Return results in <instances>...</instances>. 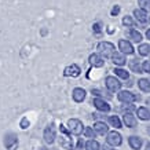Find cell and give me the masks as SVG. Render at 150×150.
<instances>
[{"label": "cell", "instance_id": "obj_11", "mask_svg": "<svg viewBox=\"0 0 150 150\" xmlns=\"http://www.w3.org/2000/svg\"><path fill=\"white\" fill-rule=\"evenodd\" d=\"M86 95H87L86 90H84V88H80V87H76V88L72 91L73 100L77 102V103H80V102H83V100L86 99Z\"/></svg>", "mask_w": 150, "mask_h": 150}, {"label": "cell", "instance_id": "obj_1", "mask_svg": "<svg viewBox=\"0 0 150 150\" xmlns=\"http://www.w3.org/2000/svg\"><path fill=\"white\" fill-rule=\"evenodd\" d=\"M98 51H99V54L102 55V58H110L112 54H113L116 48H114V44L113 43H110V41H100L98 43Z\"/></svg>", "mask_w": 150, "mask_h": 150}, {"label": "cell", "instance_id": "obj_38", "mask_svg": "<svg viewBox=\"0 0 150 150\" xmlns=\"http://www.w3.org/2000/svg\"><path fill=\"white\" fill-rule=\"evenodd\" d=\"M147 134H149V137H150V125L147 127Z\"/></svg>", "mask_w": 150, "mask_h": 150}, {"label": "cell", "instance_id": "obj_18", "mask_svg": "<svg viewBox=\"0 0 150 150\" xmlns=\"http://www.w3.org/2000/svg\"><path fill=\"white\" fill-rule=\"evenodd\" d=\"M128 65H129V69H131V72H134V73H143V72H142V65L139 64V61H138L137 58L131 59Z\"/></svg>", "mask_w": 150, "mask_h": 150}, {"label": "cell", "instance_id": "obj_19", "mask_svg": "<svg viewBox=\"0 0 150 150\" xmlns=\"http://www.w3.org/2000/svg\"><path fill=\"white\" fill-rule=\"evenodd\" d=\"M134 17H135L139 22L145 23L146 21H147V14H146L145 10H142V8H137V10H135V11H134Z\"/></svg>", "mask_w": 150, "mask_h": 150}, {"label": "cell", "instance_id": "obj_39", "mask_svg": "<svg viewBox=\"0 0 150 150\" xmlns=\"http://www.w3.org/2000/svg\"><path fill=\"white\" fill-rule=\"evenodd\" d=\"M39 150H47V149H44V147H43V149H39Z\"/></svg>", "mask_w": 150, "mask_h": 150}, {"label": "cell", "instance_id": "obj_37", "mask_svg": "<svg viewBox=\"0 0 150 150\" xmlns=\"http://www.w3.org/2000/svg\"><path fill=\"white\" fill-rule=\"evenodd\" d=\"M146 103H147V105H149V106H150V96H149V98H147V99H146Z\"/></svg>", "mask_w": 150, "mask_h": 150}, {"label": "cell", "instance_id": "obj_14", "mask_svg": "<svg viewBox=\"0 0 150 150\" xmlns=\"http://www.w3.org/2000/svg\"><path fill=\"white\" fill-rule=\"evenodd\" d=\"M142 139L139 137H135V135H132V137L128 138V145L131 147L132 150H141L142 147Z\"/></svg>", "mask_w": 150, "mask_h": 150}, {"label": "cell", "instance_id": "obj_17", "mask_svg": "<svg viewBox=\"0 0 150 150\" xmlns=\"http://www.w3.org/2000/svg\"><path fill=\"white\" fill-rule=\"evenodd\" d=\"M137 116L138 118H141L143 121H147V120H150V110L145 106H141L137 109Z\"/></svg>", "mask_w": 150, "mask_h": 150}, {"label": "cell", "instance_id": "obj_10", "mask_svg": "<svg viewBox=\"0 0 150 150\" xmlns=\"http://www.w3.org/2000/svg\"><path fill=\"white\" fill-rule=\"evenodd\" d=\"M118 48H120V51H121L124 55H132L134 54V51H135L131 43H129L128 40H124V39L118 41Z\"/></svg>", "mask_w": 150, "mask_h": 150}, {"label": "cell", "instance_id": "obj_3", "mask_svg": "<svg viewBox=\"0 0 150 150\" xmlns=\"http://www.w3.org/2000/svg\"><path fill=\"white\" fill-rule=\"evenodd\" d=\"M117 99L120 100L121 103H132V102L141 100V96L137 95V94H134V92H131V91L124 90V91H120L117 94Z\"/></svg>", "mask_w": 150, "mask_h": 150}, {"label": "cell", "instance_id": "obj_31", "mask_svg": "<svg viewBox=\"0 0 150 150\" xmlns=\"http://www.w3.org/2000/svg\"><path fill=\"white\" fill-rule=\"evenodd\" d=\"M120 6H114L113 8H112V11H110V14H112V17H116V15H118V13H120Z\"/></svg>", "mask_w": 150, "mask_h": 150}, {"label": "cell", "instance_id": "obj_5", "mask_svg": "<svg viewBox=\"0 0 150 150\" xmlns=\"http://www.w3.org/2000/svg\"><path fill=\"white\" fill-rule=\"evenodd\" d=\"M4 146L7 150H15L18 147V137L14 132H8L4 137Z\"/></svg>", "mask_w": 150, "mask_h": 150}, {"label": "cell", "instance_id": "obj_35", "mask_svg": "<svg viewBox=\"0 0 150 150\" xmlns=\"http://www.w3.org/2000/svg\"><path fill=\"white\" fill-rule=\"evenodd\" d=\"M146 37L150 40V29H147V30H146Z\"/></svg>", "mask_w": 150, "mask_h": 150}, {"label": "cell", "instance_id": "obj_34", "mask_svg": "<svg viewBox=\"0 0 150 150\" xmlns=\"http://www.w3.org/2000/svg\"><path fill=\"white\" fill-rule=\"evenodd\" d=\"M81 147H83V142L80 141L79 142V145H77V150H81Z\"/></svg>", "mask_w": 150, "mask_h": 150}, {"label": "cell", "instance_id": "obj_12", "mask_svg": "<svg viewBox=\"0 0 150 150\" xmlns=\"http://www.w3.org/2000/svg\"><path fill=\"white\" fill-rule=\"evenodd\" d=\"M123 120H124V124H125L128 128H135V127L138 125L137 117H135V116H134L131 112H127V113H124Z\"/></svg>", "mask_w": 150, "mask_h": 150}, {"label": "cell", "instance_id": "obj_32", "mask_svg": "<svg viewBox=\"0 0 150 150\" xmlns=\"http://www.w3.org/2000/svg\"><path fill=\"white\" fill-rule=\"evenodd\" d=\"M94 32L96 33V35H100V32H102V29H100V23H94Z\"/></svg>", "mask_w": 150, "mask_h": 150}, {"label": "cell", "instance_id": "obj_7", "mask_svg": "<svg viewBox=\"0 0 150 150\" xmlns=\"http://www.w3.org/2000/svg\"><path fill=\"white\" fill-rule=\"evenodd\" d=\"M80 73H81L80 66L76 65V64H72V65H69V66L65 68L64 76L65 77H79V76H80Z\"/></svg>", "mask_w": 150, "mask_h": 150}, {"label": "cell", "instance_id": "obj_13", "mask_svg": "<svg viewBox=\"0 0 150 150\" xmlns=\"http://www.w3.org/2000/svg\"><path fill=\"white\" fill-rule=\"evenodd\" d=\"M112 61H113L114 65H117V66H124V65L127 64V59H125V55L124 54H120V52H116L114 51L113 54H112Z\"/></svg>", "mask_w": 150, "mask_h": 150}, {"label": "cell", "instance_id": "obj_24", "mask_svg": "<svg viewBox=\"0 0 150 150\" xmlns=\"http://www.w3.org/2000/svg\"><path fill=\"white\" fill-rule=\"evenodd\" d=\"M109 123L112 124V127H114L116 129L121 128V120L117 116H109Z\"/></svg>", "mask_w": 150, "mask_h": 150}, {"label": "cell", "instance_id": "obj_22", "mask_svg": "<svg viewBox=\"0 0 150 150\" xmlns=\"http://www.w3.org/2000/svg\"><path fill=\"white\" fill-rule=\"evenodd\" d=\"M128 35H129V39H131L132 41H135V43H141L142 39H143L141 33L138 32V30H135V29H131Z\"/></svg>", "mask_w": 150, "mask_h": 150}, {"label": "cell", "instance_id": "obj_15", "mask_svg": "<svg viewBox=\"0 0 150 150\" xmlns=\"http://www.w3.org/2000/svg\"><path fill=\"white\" fill-rule=\"evenodd\" d=\"M88 61H90V64H91L92 66H95V68H102L103 64H105L103 58L98 54H91L90 55V58H88Z\"/></svg>", "mask_w": 150, "mask_h": 150}, {"label": "cell", "instance_id": "obj_4", "mask_svg": "<svg viewBox=\"0 0 150 150\" xmlns=\"http://www.w3.org/2000/svg\"><path fill=\"white\" fill-rule=\"evenodd\" d=\"M106 142H108V145H109V146L117 147V146H121V143H123V137H121V134H120V132H117V131L108 132Z\"/></svg>", "mask_w": 150, "mask_h": 150}, {"label": "cell", "instance_id": "obj_9", "mask_svg": "<svg viewBox=\"0 0 150 150\" xmlns=\"http://www.w3.org/2000/svg\"><path fill=\"white\" fill-rule=\"evenodd\" d=\"M92 105L95 106L96 110H99V112H102V113H109L110 112V105L106 102V100L100 99V98H95V99L92 100Z\"/></svg>", "mask_w": 150, "mask_h": 150}, {"label": "cell", "instance_id": "obj_20", "mask_svg": "<svg viewBox=\"0 0 150 150\" xmlns=\"http://www.w3.org/2000/svg\"><path fill=\"white\" fill-rule=\"evenodd\" d=\"M138 87H139V90L143 92H150V81L149 79H141V80H138Z\"/></svg>", "mask_w": 150, "mask_h": 150}, {"label": "cell", "instance_id": "obj_29", "mask_svg": "<svg viewBox=\"0 0 150 150\" xmlns=\"http://www.w3.org/2000/svg\"><path fill=\"white\" fill-rule=\"evenodd\" d=\"M142 72L150 73V61H145V62L142 64Z\"/></svg>", "mask_w": 150, "mask_h": 150}, {"label": "cell", "instance_id": "obj_40", "mask_svg": "<svg viewBox=\"0 0 150 150\" xmlns=\"http://www.w3.org/2000/svg\"><path fill=\"white\" fill-rule=\"evenodd\" d=\"M149 21H150V19H149Z\"/></svg>", "mask_w": 150, "mask_h": 150}, {"label": "cell", "instance_id": "obj_27", "mask_svg": "<svg viewBox=\"0 0 150 150\" xmlns=\"http://www.w3.org/2000/svg\"><path fill=\"white\" fill-rule=\"evenodd\" d=\"M84 135H86L87 138H95V134L96 132L94 131V128H91V127H84Z\"/></svg>", "mask_w": 150, "mask_h": 150}, {"label": "cell", "instance_id": "obj_33", "mask_svg": "<svg viewBox=\"0 0 150 150\" xmlns=\"http://www.w3.org/2000/svg\"><path fill=\"white\" fill-rule=\"evenodd\" d=\"M121 109H123L124 112H125V110H127V112H131V110H134V106H132L131 103H125V105H123Z\"/></svg>", "mask_w": 150, "mask_h": 150}, {"label": "cell", "instance_id": "obj_8", "mask_svg": "<svg viewBox=\"0 0 150 150\" xmlns=\"http://www.w3.org/2000/svg\"><path fill=\"white\" fill-rule=\"evenodd\" d=\"M43 138H44L46 143H48V145H52V143L55 142L57 134H55V128H54V125H52V124H51V125H48V127H47L46 129H44Z\"/></svg>", "mask_w": 150, "mask_h": 150}, {"label": "cell", "instance_id": "obj_28", "mask_svg": "<svg viewBox=\"0 0 150 150\" xmlns=\"http://www.w3.org/2000/svg\"><path fill=\"white\" fill-rule=\"evenodd\" d=\"M123 25L124 26H134V19L131 18V17H128V15H125L123 18Z\"/></svg>", "mask_w": 150, "mask_h": 150}, {"label": "cell", "instance_id": "obj_6", "mask_svg": "<svg viewBox=\"0 0 150 150\" xmlns=\"http://www.w3.org/2000/svg\"><path fill=\"white\" fill-rule=\"evenodd\" d=\"M105 84H106V88H108L110 92L120 91V88H121L120 80H118L117 77H114V76H108V77L105 79Z\"/></svg>", "mask_w": 150, "mask_h": 150}, {"label": "cell", "instance_id": "obj_26", "mask_svg": "<svg viewBox=\"0 0 150 150\" xmlns=\"http://www.w3.org/2000/svg\"><path fill=\"white\" fill-rule=\"evenodd\" d=\"M138 4L141 6V8L145 10L146 13L150 11V0H138Z\"/></svg>", "mask_w": 150, "mask_h": 150}, {"label": "cell", "instance_id": "obj_21", "mask_svg": "<svg viewBox=\"0 0 150 150\" xmlns=\"http://www.w3.org/2000/svg\"><path fill=\"white\" fill-rule=\"evenodd\" d=\"M84 146H86V150H99L100 149L99 142L95 141V139H90Z\"/></svg>", "mask_w": 150, "mask_h": 150}, {"label": "cell", "instance_id": "obj_23", "mask_svg": "<svg viewBox=\"0 0 150 150\" xmlns=\"http://www.w3.org/2000/svg\"><path fill=\"white\" fill-rule=\"evenodd\" d=\"M116 73V76H118L120 79H124V80H128L129 79V73L125 70V69H121V68H116L113 70Z\"/></svg>", "mask_w": 150, "mask_h": 150}, {"label": "cell", "instance_id": "obj_16", "mask_svg": "<svg viewBox=\"0 0 150 150\" xmlns=\"http://www.w3.org/2000/svg\"><path fill=\"white\" fill-rule=\"evenodd\" d=\"M94 131H95L96 134L105 135V134L109 132V127H108L106 123H103V121H96V123H94Z\"/></svg>", "mask_w": 150, "mask_h": 150}, {"label": "cell", "instance_id": "obj_25", "mask_svg": "<svg viewBox=\"0 0 150 150\" xmlns=\"http://www.w3.org/2000/svg\"><path fill=\"white\" fill-rule=\"evenodd\" d=\"M138 52L142 55V57H147L150 54V46L149 44H141L138 47Z\"/></svg>", "mask_w": 150, "mask_h": 150}, {"label": "cell", "instance_id": "obj_36", "mask_svg": "<svg viewBox=\"0 0 150 150\" xmlns=\"http://www.w3.org/2000/svg\"><path fill=\"white\" fill-rule=\"evenodd\" d=\"M145 150H150V142H147V143H146V149Z\"/></svg>", "mask_w": 150, "mask_h": 150}, {"label": "cell", "instance_id": "obj_30", "mask_svg": "<svg viewBox=\"0 0 150 150\" xmlns=\"http://www.w3.org/2000/svg\"><path fill=\"white\" fill-rule=\"evenodd\" d=\"M19 125H21V128H23V129H25V128H28V127H29V120H28L26 117H23L22 120H21Z\"/></svg>", "mask_w": 150, "mask_h": 150}, {"label": "cell", "instance_id": "obj_2", "mask_svg": "<svg viewBox=\"0 0 150 150\" xmlns=\"http://www.w3.org/2000/svg\"><path fill=\"white\" fill-rule=\"evenodd\" d=\"M68 128H69V132L72 135H76V137L81 135L83 131H84V125H83V123L79 118H69Z\"/></svg>", "mask_w": 150, "mask_h": 150}]
</instances>
